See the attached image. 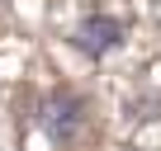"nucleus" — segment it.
Instances as JSON below:
<instances>
[{"instance_id": "nucleus-1", "label": "nucleus", "mask_w": 161, "mask_h": 151, "mask_svg": "<svg viewBox=\"0 0 161 151\" xmlns=\"http://www.w3.org/2000/svg\"><path fill=\"white\" fill-rule=\"evenodd\" d=\"M80 123H86V104H80V95H71V90L43 95V104H38V128H43L57 146H66V142L80 132Z\"/></svg>"}, {"instance_id": "nucleus-2", "label": "nucleus", "mask_w": 161, "mask_h": 151, "mask_svg": "<svg viewBox=\"0 0 161 151\" xmlns=\"http://www.w3.org/2000/svg\"><path fill=\"white\" fill-rule=\"evenodd\" d=\"M123 19H114V14H86V19H80L76 24V33H71V47L80 52V57H109L119 43H123Z\"/></svg>"}]
</instances>
